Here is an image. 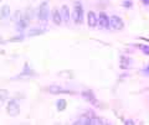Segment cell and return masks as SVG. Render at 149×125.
Wrapping results in <instances>:
<instances>
[{"instance_id": "cell-1", "label": "cell", "mask_w": 149, "mask_h": 125, "mask_svg": "<svg viewBox=\"0 0 149 125\" xmlns=\"http://www.w3.org/2000/svg\"><path fill=\"white\" fill-rule=\"evenodd\" d=\"M71 17H72V20L74 21V24H77V25L82 24V21H83V8L81 5V3H74Z\"/></svg>"}, {"instance_id": "cell-2", "label": "cell", "mask_w": 149, "mask_h": 125, "mask_svg": "<svg viewBox=\"0 0 149 125\" xmlns=\"http://www.w3.org/2000/svg\"><path fill=\"white\" fill-rule=\"evenodd\" d=\"M37 17H39V20L40 21H42V22H46L49 19V14H50V10H49V5H47V3H42V4H40V6L39 9H37Z\"/></svg>"}, {"instance_id": "cell-3", "label": "cell", "mask_w": 149, "mask_h": 125, "mask_svg": "<svg viewBox=\"0 0 149 125\" xmlns=\"http://www.w3.org/2000/svg\"><path fill=\"white\" fill-rule=\"evenodd\" d=\"M109 26L112 27V29H114V30H122L124 27V22L119 16L112 15L109 17Z\"/></svg>"}, {"instance_id": "cell-4", "label": "cell", "mask_w": 149, "mask_h": 125, "mask_svg": "<svg viewBox=\"0 0 149 125\" xmlns=\"http://www.w3.org/2000/svg\"><path fill=\"white\" fill-rule=\"evenodd\" d=\"M97 26H100V29H109V17L107 16V14L100 12V15L97 16Z\"/></svg>"}, {"instance_id": "cell-5", "label": "cell", "mask_w": 149, "mask_h": 125, "mask_svg": "<svg viewBox=\"0 0 149 125\" xmlns=\"http://www.w3.org/2000/svg\"><path fill=\"white\" fill-rule=\"evenodd\" d=\"M6 110H8L9 115H11V117H16V115L20 113V106H19L17 102L15 99H11L10 102H9Z\"/></svg>"}, {"instance_id": "cell-6", "label": "cell", "mask_w": 149, "mask_h": 125, "mask_svg": "<svg viewBox=\"0 0 149 125\" xmlns=\"http://www.w3.org/2000/svg\"><path fill=\"white\" fill-rule=\"evenodd\" d=\"M87 24L88 27H91V29H95L97 26V15L95 11H90L87 14Z\"/></svg>"}, {"instance_id": "cell-7", "label": "cell", "mask_w": 149, "mask_h": 125, "mask_svg": "<svg viewBox=\"0 0 149 125\" xmlns=\"http://www.w3.org/2000/svg\"><path fill=\"white\" fill-rule=\"evenodd\" d=\"M60 14H61V19L65 24H68L70 22V9L67 5H62L61 10H60Z\"/></svg>"}, {"instance_id": "cell-8", "label": "cell", "mask_w": 149, "mask_h": 125, "mask_svg": "<svg viewBox=\"0 0 149 125\" xmlns=\"http://www.w3.org/2000/svg\"><path fill=\"white\" fill-rule=\"evenodd\" d=\"M51 20H52V22L55 25H61V22H62L61 14H60V11L57 9H54L52 12H51Z\"/></svg>"}, {"instance_id": "cell-9", "label": "cell", "mask_w": 149, "mask_h": 125, "mask_svg": "<svg viewBox=\"0 0 149 125\" xmlns=\"http://www.w3.org/2000/svg\"><path fill=\"white\" fill-rule=\"evenodd\" d=\"M49 92L51 94H60V93H71L72 94L71 90H65L63 88H61L60 86H51V87H49Z\"/></svg>"}, {"instance_id": "cell-10", "label": "cell", "mask_w": 149, "mask_h": 125, "mask_svg": "<svg viewBox=\"0 0 149 125\" xmlns=\"http://www.w3.org/2000/svg\"><path fill=\"white\" fill-rule=\"evenodd\" d=\"M82 97L85 98L86 100H88L90 103L92 104H97V99L95 98V95H93V92L92 90H85L82 93Z\"/></svg>"}, {"instance_id": "cell-11", "label": "cell", "mask_w": 149, "mask_h": 125, "mask_svg": "<svg viewBox=\"0 0 149 125\" xmlns=\"http://www.w3.org/2000/svg\"><path fill=\"white\" fill-rule=\"evenodd\" d=\"M130 62H132V59H129L127 57L122 56L120 57V63H119V67L122 69H128L130 67Z\"/></svg>"}, {"instance_id": "cell-12", "label": "cell", "mask_w": 149, "mask_h": 125, "mask_svg": "<svg viewBox=\"0 0 149 125\" xmlns=\"http://www.w3.org/2000/svg\"><path fill=\"white\" fill-rule=\"evenodd\" d=\"M27 22H29V20H26L25 17H24V19H20L19 21H16V29L22 31L24 29H26V27H27Z\"/></svg>"}, {"instance_id": "cell-13", "label": "cell", "mask_w": 149, "mask_h": 125, "mask_svg": "<svg viewBox=\"0 0 149 125\" xmlns=\"http://www.w3.org/2000/svg\"><path fill=\"white\" fill-rule=\"evenodd\" d=\"M66 106H67V102L65 99H58L56 102V108H57L58 112H63L66 109Z\"/></svg>"}, {"instance_id": "cell-14", "label": "cell", "mask_w": 149, "mask_h": 125, "mask_svg": "<svg viewBox=\"0 0 149 125\" xmlns=\"http://www.w3.org/2000/svg\"><path fill=\"white\" fill-rule=\"evenodd\" d=\"M1 15H0V17L1 19H6V17H9L10 16V6L9 5H3V8H1Z\"/></svg>"}, {"instance_id": "cell-15", "label": "cell", "mask_w": 149, "mask_h": 125, "mask_svg": "<svg viewBox=\"0 0 149 125\" xmlns=\"http://www.w3.org/2000/svg\"><path fill=\"white\" fill-rule=\"evenodd\" d=\"M34 15H35L34 9H32V8H27L26 11H25V14H24V17H25L26 20H31L32 17H34Z\"/></svg>"}, {"instance_id": "cell-16", "label": "cell", "mask_w": 149, "mask_h": 125, "mask_svg": "<svg viewBox=\"0 0 149 125\" xmlns=\"http://www.w3.org/2000/svg\"><path fill=\"white\" fill-rule=\"evenodd\" d=\"M9 98V92L6 89H0V104Z\"/></svg>"}, {"instance_id": "cell-17", "label": "cell", "mask_w": 149, "mask_h": 125, "mask_svg": "<svg viewBox=\"0 0 149 125\" xmlns=\"http://www.w3.org/2000/svg\"><path fill=\"white\" fill-rule=\"evenodd\" d=\"M44 30H41V29H31L29 31V36L30 37H32V36H39V35H42L44 34Z\"/></svg>"}, {"instance_id": "cell-18", "label": "cell", "mask_w": 149, "mask_h": 125, "mask_svg": "<svg viewBox=\"0 0 149 125\" xmlns=\"http://www.w3.org/2000/svg\"><path fill=\"white\" fill-rule=\"evenodd\" d=\"M123 6L130 9V8L133 6V1H132V0H124V1H123Z\"/></svg>"}, {"instance_id": "cell-19", "label": "cell", "mask_w": 149, "mask_h": 125, "mask_svg": "<svg viewBox=\"0 0 149 125\" xmlns=\"http://www.w3.org/2000/svg\"><path fill=\"white\" fill-rule=\"evenodd\" d=\"M139 48H141L142 51H143V53L144 55H148V56H149V46H139Z\"/></svg>"}, {"instance_id": "cell-20", "label": "cell", "mask_w": 149, "mask_h": 125, "mask_svg": "<svg viewBox=\"0 0 149 125\" xmlns=\"http://www.w3.org/2000/svg\"><path fill=\"white\" fill-rule=\"evenodd\" d=\"M14 19H15L16 21H19L20 19H22V17H21V12H20V11H16L15 15H14Z\"/></svg>"}, {"instance_id": "cell-21", "label": "cell", "mask_w": 149, "mask_h": 125, "mask_svg": "<svg viewBox=\"0 0 149 125\" xmlns=\"http://www.w3.org/2000/svg\"><path fill=\"white\" fill-rule=\"evenodd\" d=\"M22 40V36H17V37H11L9 41H11V42H16V41H21Z\"/></svg>"}, {"instance_id": "cell-22", "label": "cell", "mask_w": 149, "mask_h": 125, "mask_svg": "<svg viewBox=\"0 0 149 125\" xmlns=\"http://www.w3.org/2000/svg\"><path fill=\"white\" fill-rule=\"evenodd\" d=\"M143 4H146V5H149V0H142Z\"/></svg>"}, {"instance_id": "cell-23", "label": "cell", "mask_w": 149, "mask_h": 125, "mask_svg": "<svg viewBox=\"0 0 149 125\" xmlns=\"http://www.w3.org/2000/svg\"><path fill=\"white\" fill-rule=\"evenodd\" d=\"M3 44H4V40H3L1 36H0V45H3Z\"/></svg>"}, {"instance_id": "cell-24", "label": "cell", "mask_w": 149, "mask_h": 125, "mask_svg": "<svg viewBox=\"0 0 149 125\" xmlns=\"http://www.w3.org/2000/svg\"><path fill=\"white\" fill-rule=\"evenodd\" d=\"M0 1H1V0H0Z\"/></svg>"}]
</instances>
